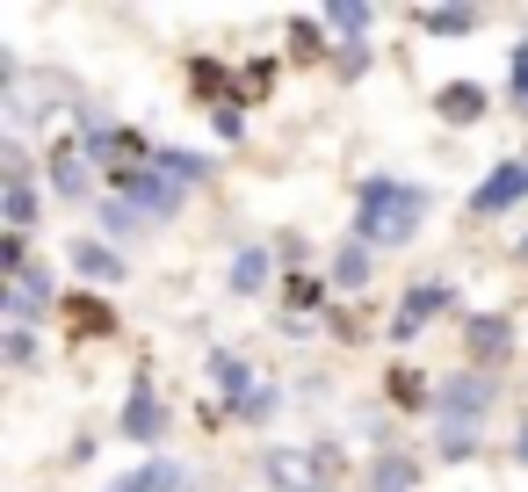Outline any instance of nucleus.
I'll return each instance as SVG.
<instances>
[{
	"label": "nucleus",
	"instance_id": "nucleus-3",
	"mask_svg": "<svg viewBox=\"0 0 528 492\" xmlns=\"http://www.w3.org/2000/svg\"><path fill=\"white\" fill-rule=\"evenodd\" d=\"M514 196H528V167H521V160H514V167H500V174H492L471 203H478V210H507Z\"/></svg>",
	"mask_w": 528,
	"mask_h": 492
},
{
	"label": "nucleus",
	"instance_id": "nucleus-7",
	"mask_svg": "<svg viewBox=\"0 0 528 492\" xmlns=\"http://www.w3.org/2000/svg\"><path fill=\"white\" fill-rule=\"evenodd\" d=\"M29 218H37V196H29V181H22V174H8V225L22 232Z\"/></svg>",
	"mask_w": 528,
	"mask_h": 492
},
{
	"label": "nucleus",
	"instance_id": "nucleus-13",
	"mask_svg": "<svg viewBox=\"0 0 528 492\" xmlns=\"http://www.w3.org/2000/svg\"><path fill=\"white\" fill-rule=\"evenodd\" d=\"M123 427H131V435H152V427H160V406H152V398H138V406L123 413Z\"/></svg>",
	"mask_w": 528,
	"mask_h": 492
},
{
	"label": "nucleus",
	"instance_id": "nucleus-1",
	"mask_svg": "<svg viewBox=\"0 0 528 492\" xmlns=\"http://www.w3.org/2000/svg\"><path fill=\"white\" fill-rule=\"evenodd\" d=\"M427 196L406 181H362V239H413Z\"/></svg>",
	"mask_w": 528,
	"mask_h": 492
},
{
	"label": "nucleus",
	"instance_id": "nucleus-10",
	"mask_svg": "<svg viewBox=\"0 0 528 492\" xmlns=\"http://www.w3.org/2000/svg\"><path fill=\"white\" fill-rule=\"evenodd\" d=\"M73 268H87V275H102V283H116V275H123V268H116V261L102 254V246H73Z\"/></svg>",
	"mask_w": 528,
	"mask_h": 492
},
{
	"label": "nucleus",
	"instance_id": "nucleus-16",
	"mask_svg": "<svg viewBox=\"0 0 528 492\" xmlns=\"http://www.w3.org/2000/svg\"><path fill=\"white\" fill-rule=\"evenodd\" d=\"M377 492H413V471H406V464H384V471H377Z\"/></svg>",
	"mask_w": 528,
	"mask_h": 492
},
{
	"label": "nucleus",
	"instance_id": "nucleus-14",
	"mask_svg": "<svg viewBox=\"0 0 528 492\" xmlns=\"http://www.w3.org/2000/svg\"><path fill=\"white\" fill-rule=\"evenodd\" d=\"M210 369H217V384H225V391H246V362H232V355H217ZM246 398H254V391H246Z\"/></svg>",
	"mask_w": 528,
	"mask_h": 492
},
{
	"label": "nucleus",
	"instance_id": "nucleus-15",
	"mask_svg": "<svg viewBox=\"0 0 528 492\" xmlns=\"http://www.w3.org/2000/svg\"><path fill=\"white\" fill-rule=\"evenodd\" d=\"M326 22H333V29H348V37H355V29H369V8H348V0H340V8H326Z\"/></svg>",
	"mask_w": 528,
	"mask_h": 492
},
{
	"label": "nucleus",
	"instance_id": "nucleus-11",
	"mask_svg": "<svg viewBox=\"0 0 528 492\" xmlns=\"http://www.w3.org/2000/svg\"><path fill=\"white\" fill-rule=\"evenodd\" d=\"M333 275H340V283H362V275H369V254H362V246H340Z\"/></svg>",
	"mask_w": 528,
	"mask_h": 492
},
{
	"label": "nucleus",
	"instance_id": "nucleus-19",
	"mask_svg": "<svg viewBox=\"0 0 528 492\" xmlns=\"http://www.w3.org/2000/svg\"><path fill=\"white\" fill-rule=\"evenodd\" d=\"M514 449H521V464H528V427H521V435H514Z\"/></svg>",
	"mask_w": 528,
	"mask_h": 492
},
{
	"label": "nucleus",
	"instance_id": "nucleus-6",
	"mask_svg": "<svg viewBox=\"0 0 528 492\" xmlns=\"http://www.w3.org/2000/svg\"><path fill=\"white\" fill-rule=\"evenodd\" d=\"M261 275H268V254H261V246H246V254L232 261V290H261Z\"/></svg>",
	"mask_w": 528,
	"mask_h": 492
},
{
	"label": "nucleus",
	"instance_id": "nucleus-9",
	"mask_svg": "<svg viewBox=\"0 0 528 492\" xmlns=\"http://www.w3.org/2000/svg\"><path fill=\"white\" fill-rule=\"evenodd\" d=\"M167 485H174V471H167V464H145V471H131V478H123L116 492H167Z\"/></svg>",
	"mask_w": 528,
	"mask_h": 492
},
{
	"label": "nucleus",
	"instance_id": "nucleus-18",
	"mask_svg": "<svg viewBox=\"0 0 528 492\" xmlns=\"http://www.w3.org/2000/svg\"><path fill=\"white\" fill-rule=\"evenodd\" d=\"M514 95H528V51H514Z\"/></svg>",
	"mask_w": 528,
	"mask_h": 492
},
{
	"label": "nucleus",
	"instance_id": "nucleus-12",
	"mask_svg": "<svg viewBox=\"0 0 528 492\" xmlns=\"http://www.w3.org/2000/svg\"><path fill=\"white\" fill-rule=\"evenodd\" d=\"M471 22H478L471 8H442V15H427V29H442V37H463Z\"/></svg>",
	"mask_w": 528,
	"mask_h": 492
},
{
	"label": "nucleus",
	"instance_id": "nucleus-8",
	"mask_svg": "<svg viewBox=\"0 0 528 492\" xmlns=\"http://www.w3.org/2000/svg\"><path fill=\"white\" fill-rule=\"evenodd\" d=\"M471 348L478 355H500L507 348V319H471Z\"/></svg>",
	"mask_w": 528,
	"mask_h": 492
},
{
	"label": "nucleus",
	"instance_id": "nucleus-4",
	"mask_svg": "<svg viewBox=\"0 0 528 492\" xmlns=\"http://www.w3.org/2000/svg\"><path fill=\"white\" fill-rule=\"evenodd\" d=\"M485 398H492V391H485V377H456V384L442 391V406H449V413H463V420H478V413H485Z\"/></svg>",
	"mask_w": 528,
	"mask_h": 492
},
{
	"label": "nucleus",
	"instance_id": "nucleus-5",
	"mask_svg": "<svg viewBox=\"0 0 528 492\" xmlns=\"http://www.w3.org/2000/svg\"><path fill=\"white\" fill-rule=\"evenodd\" d=\"M442 116H449V123L485 116V87H471V80H463V87H442Z\"/></svg>",
	"mask_w": 528,
	"mask_h": 492
},
{
	"label": "nucleus",
	"instance_id": "nucleus-17",
	"mask_svg": "<svg viewBox=\"0 0 528 492\" xmlns=\"http://www.w3.org/2000/svg\"><path fill=\"white\" fill-rule=\"evenodd\" d=\"M239 413H246V420H268V413H275V391H268V384H261V391H254V398H239Z\"/></svg>",
	"mask_w": 528,
	"mask_h": 492
},
{
	"label": "nucleus",
	"instance_id": "nucleus-2",
	"mask_svg": "<svg viewBox=\"0 0 528 492\" xmlns=\"http://www.w3.org/2000/svg\"><path fill=\"white\" fill-rule=\"evenodd\" d=\"M442 304H449V290H442V283H420V290H413L406 304H398V319H391V333H398V341H413V333H420V326H427L434 312H442Z\"/></svg>",
	"mask_w": 528,
	"mask_h": 492
}]
</instances>
